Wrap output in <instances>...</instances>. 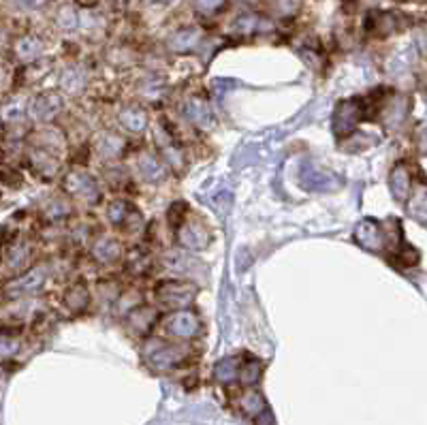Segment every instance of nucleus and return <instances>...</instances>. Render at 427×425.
<instances>
[{
	"label": "nucleus",
	"mask_w": 427,
	"mask_h": 425,
	"mask_svg": "<svg viewBox=\"0 0 427 425\" xmlns=\"http://www.w3.org/2000/svg\"><path fill=\"white\" fill-rule=\"evenodd\" d=\"M186 211H188V205L184 203V201H175L171 207H169V211H167V221H169V225L173 227V229H177L188 216H186Z\"/></svg>",
	"instance_id": "39"
},
{
	"label": "nucleus",
	"mask_w": 427,
	"mask_h": 425,
	"mask_svg": "<svg viewBox=\"0 0 427 425\" xmlns=\"http://www.w3.org/2000/svg\"><path fill=\"white\" fill-rule=\"evenodd\" d=\"M363 120H368L363 96H355V98H344L336 105L332 127L338 139H349L355 135L359 122Z\"/></svg>",
	"instance_id": "2"
},
{
	"label": "nucleus",
	"mask_w": 427,
	"mask_h": 425,
	"mask_svg": "<svg viewBox=\"0 0 427 425\" xmlns=\"http://www.w3.org/2000/svg\"><path fill=\"white\" fill-rule=\"evenodd\" d=\"M139 94L148 100H158L165 94V81L158 77H144L139 81Z\"/></svg>",
	"instance_id": "33"
},
{
	"label": "nucleus",
	"mask_w": 427,
	"mask_h": 425,
	"mask_svg": "<svg viewBox=\"0 0 427 425\" xmlns=\"http://www.w3.org/2000/svg\"><path fill=\"white\" fill-rule=\"evenodd\" d=\"M387 223H378V221H361L355 227V240L361 248L370 250V252H382L385 248L391 246V250H395L399 246L402 238H391L389 231H385Z\"/></svg>",
	"instance_id": "3"
},
{
	"label": "nucleus",
	"mask_w": 427,
	"mask_h": 425,
	"mask_svg": "<svg viewBox=\"0 0 427 425\" xmlns=\"http://www.w3.org/2000/svg\"><path fill=\"white\" fill-rule=\"evenodd\" d=\"M13 54L20 62L24 64H30L35 60L41 58L43 54V41L39 37H33V35H26V37H20L13 45Z\"/></svg>",
	"instance_id": "26"
},
{
	"label": "nucleus",
	"mask_w": 427,
	"mask_h": 425,
	"mask_svg": "<svg viewBox=\"0 0 427 425\" xmlns=\"http://www.w3.org/2000/svg\"><path fill=\"white\" fill-rule=\"evenodd\" d=\"M238 376H240V363H238V359L227 357V359H223L216 366V378L221 383H233V380H238Z\"/></svg>",
	"instance_id": "36"
},
{
	"label": "nucleus",
	"mask_w": 427,
	"mask_h": 425,
	"mask_svg": "<svg viewBox=\"0 0 427 425\" xmlns=\"http://www.w3.org/2000/svg\"><path fill=\"white\" fill-rule=\"evenodd\" d=\"M141 357L146 361V366L152 368L154 372H169L186 359V353L182 347L152 336L144 342Z\"/></svg>",
	"instance_id": "1"
},
{
	"label": "nucleus",
	"mask_w": 427,
	"mask_h": 425,
	"mask_svg": "<svg viewBox=\"0 0 427 425\" xmlns=\"http://www.w3.org/2000/svg\"><path fill=\"white\" fill-rule=\"evenodd\" d=\"M47 276H49V267L47 265H37V267L28 269L26 274L13 278L11 286H7V289H11L13 295H35V293H39L43 289Z\"/></svg>",
	"instance_id": "14"
},
{
	"label": "nucleus",
	"mask_w": 427,
	"mask_h": 425,
	"mask_svg": "<svg viewBox=\"0 0 427 425\" xmlns=\"http://www.w3.org/2000/svg\"><path fill=\"white\" fill-rule=\"evenodd\" d=\"M156 323V310L150 305H137L127 314V327L135 336H148Z\"/></svg>",
	"instance_id": "19"
},
{
	"label": "nucleus",
	"mask_w": 427,
	"mask_h": 425,
	"mask_svg": "<svg viewBox=\"0 0 427 425\" xmlns=\"http://www.w3.org/2000/svg\"><path fill=\"white\" fill-rule=\"evenodd\" d=\"M156 148H158L163 161H165L169 167L180 169V167L184 165V152H182V148L173 141V137L169 135V131H163V129L156 131Z\"/></svg>",
	"instance_id": "22"
},
{
	"label": "nucleus",
	"mask_w": 427,
	"mask_h": 425,
	"mask_svg": "<svg viewBox=\"0 0 427 425\" xmlns=\"http://www.w3.org/2000/svg\"><path fill=\"white\" fill-rule=\"evenodd\" d=\"M389 190L397 203H406L412 192V175L406 163H397L389 173Z\"/></svg>",
	"instance_id": "18"
},
{
	"label": "nucleus",
	"mask_w": 427,
	"mask_h": 425,
	"mask_svg": "<svg viewBox=\"0 0 427 425\" xmlns=\"http://www.w3.org/2000/svg\"><path fill=\"white\" fill-rule=\"evenodd\" d=\"M175 231H177V244L184 250H190V252L205 250L209 240H211L209 229L199 219H186Z\"/></svg>",
	"instance_id": "9"
},
{
	"label": "nucleus",
	"mask_w": 427,
	"mask_h": 425,
	"mask_svg": "<svg viewBox=\"0 0 427 425\" xmlns=\"http://www.w3.org/2000/svg\"><path fill=\"white\" fill-rule=\"evenodd\" d=\"M259 376H261V361H259V359H252V357H250L246 363L240 366V378H242V383L252 385V383L259 380Z\"/></svg>",
	"instance_id": "38"
},
{
	"label": "nucleus",
	"mask_w": 427,
	"mask_h": 425,
	"mask_svg": "<svg viewBox=\"0 0 427 425\" xmlns=\"http://www.w3.org/2000/svg\"><path fill=\"white\" fill-rule=\"evenodd\" d=\"M223 5H225V0H194V9L203 16L216 13Z\"/></svg>",
	"instance_id": "42"
},
{
	"label": "nucleus",
	"mask_w": 427,
	"mask_h": 425,
	"mask_svg": "<svg viewBox=\"0 0 427 425\" xmlns=\"http://www.w3.org/2000/svg\"><path fill=\"white\" fill-rule=\"evenodd\" d=\"M118 124L127 133L141 135L148 129L150 118H148L144 107H139V105H135V103H129V105H124V107H120V112H118Z\"/></svg>",
	"instance_id": "16"
},
{
	"label": "nucleus",
	"mask_w": 427,
	"mask_h": 425,
	"mask_svg": "<svg viewBox=\"0 0 427 425\" xmlns=\"http://www.w3.org/2000/svg\"><path fill=\"white\" fill-rule=\"evenodd\" d=\"M62 188L69 197L83 201V203H96L100 199V184L96 182L94 175H90L88 171L75 167L69 169L62 177Z\"/></svg>",
	"instance_id": "5"
},
{
	"label": "nucleus",
	"mask_w": 427,
	"mask_h": 425,
	"mask_svg": "<svg viewBox=\"0 0 427 425\" xmlns=\"http://www.w3.org/2000/svg\"><path fill=\"white\" fill-rule=\"evenodd\" d=\"M408 107H410V103L404 94H391L380 110V118H382L385 127L389 131H397L408 118Z\"/></svg>",
	"instance_id": "13"
},
{
	"label": "nucleus",
	"mask_w": 427,
	"mask_h": 425,
	"mask_svg": "<svg viewBox=\"0 0 427 425\" xmlns=\"http://www.w3.org/2000/svg\"><path fill=\"white\" fill-rule=\"evenodd\" d=\"M60 86H62V90L69 92V94H79V92L86 88V73H83L81 69H77V66H71V69H66V71L62 73Z\"/></svg>",
	"instance_id": "32"
},
{
	"label": "nucleus",
	"mask_w": 427,
	"mask_h": 425,
	"mask_svg": "<svg viewBox=\"0 0 427 425\" xmlns=\"http://www.w3.org/2000/svg\"><path fill=\"white\" fill-rule=\"evenodd\" d=\"M406 26V18L395 11H376L368 18V30L376 37H389L395 35Z\"/></svg>",
	"instance_id": "15"
},
{
	"label": "nucleus",
	"mask_w": 427,
	"mask_h": 425,
	"mask_svg": "<svg viewBox=\"0 0 427 425\" xmlns=\"http://www.w3.org/2000/svg\"><path fill=\"white\" fill-rule=\"evenodd\" d=\"M154 297L160 305L169 310H186L197 297V286L182 280H165L156 284Z\"/></svg>",
	"instance_id": "6"
},
{
	"label": "nucleus",
	"mask_w": 427,
	"mask_h": 425,
	"mask_svg": "<svg viewBox=\"0 0 427 425\" xmlns=\"http://www.w3.org/2000/svg\"><path fill=\"white\" fill-rule=\"evenodd\" d=\"M165 332L175 340H192L201 332V321L190 310H173L165 318Z\"/></svg>",
	"instance_id": "7"
},
{
	"label": "nucleus",
	"mask_w": 427,
	"mask_h": 425,
	"mask_svg": "<svg viewBox=\"0 0 427 425\" xmlns=\"http://www.w3.org/2000/svg\"><path fill=\"white\" fill-rule=\"evenodd\" d=\"M9 3L16 9H37V7L45 5V0H9Z\"/></svg>",
	"instance_id": "43"
},
{
	"label": "nucleus",
	"mask_w": 427,
	"mask_h": 425,
	"mask_svg": "<svg viewBox=\"0 0 427 425\" xmlns=\"http://www.w3.org/2000/svg\"><path fill=\"white\" fill-rule=\"evenodd\" d=\"M28 163H30V169L39 175V177H54L60 169V161H58V154L54 152H47V150H41V148H30V154H28Z\"/></svg>",
	"instance_id": "20"
},
{
	"label": "nucleus",
	"mask_w": 427,
	"mask_h": 425,
	"mask_svg": "<svg viewBox=\"0 0 427 425\" xmlns=\"http://www.w3.org/2000/svg\"><path fill=\"white\" fill-rule=\"evenodd\" d=\"M301 0H271V7L280 18H291L299 11Z\"/></svg>",
	"instance_id": "40"
},
{
	"label": "nucleus",
	"mask_w": 427,
	"mask_h": 425,
	"mask_svg": "<svg viewBox=\"0 0 427 425\" xmlns=\"http://www.w3.org/2000/svg\"><path fill=\"white\" fill-rule=\"evenodd\" d=\"M201 41H203V33L199 28L190 26V28H182L175 35H171L167 45L175 54H188V52L197 50L201 45Z\"/></svg>",
	"instance_id": "23"
},
{
	"label": "nucleus",
	"mask_w": 427,
	"mask_h": 425,
	"mask_svg": "<svg viewBox=\"0 0 427 425\" xmlns=\"http://www.w3.org/2000/svg\"><path fill=\"white\" fill-rule=\"evenodd\" d=\"M406 211L410 214V219L427 225V184H419L410 192L408 203H406Z\"/></svg>",
	"instance_id": "27"
},
{
	"label": "nucleus",
	"mask_w": 427,
	"mask_h": 425,
	"mask_svg": "<svg viewBox=\"0 0 427 425\" xmlns=\"http://www.w3.org/2000/svg\"><path fill=\"white\" fill-rule=\"evenodd\" d=\"M182 116L188 124H192L197 129H205L211 122V110H209L207 100H203L201 96H190L184 100Z\"/></svg>",
	"instance_id": "17"
},
{
	"label": "nucleus",
	"mask_w": 427,
	"mask_h": 425,
	"mask_svg": "<svg viewBox=\"0 0 427 425\" xmlns=\"http://www.w3.org/2000/svg\"><path fill=\"white\" fill-rule=\"evenodd\" d=\"M416 146L421 152H427V124H423L421 131L416 133Z\"/></svg>",
	"instance_id": "44"
},
{
	"label": "nucleus",
	"mask_w": 427,
	"mask_h": 425,
	"mask_svg": "<svg viewBox=\"0 0 427 425\" xmlns=\"http://www.w3.org/2000/svg\"><path fill=\"white\" fill-rule=\"evenodd\" d=\"M62 96L58 92H41L39 96H35L30 100L28 114L35 122L39 124H49L52 120L58 118V114L62 112Z\"/></svg>",
	"instance_id": "10"
},
{
	"label": "nucleus",
	"mask_w": 427,
	"mask_h": 425,
	"mask_svg": "<svg viewBox=\"0 0 427 425\" xmlns=\"http://www.w3.org/2000/svg\"><path fill=\"white\" fill-rule=\"evenodd\" d=\"M135 171H137V177L148 184H160L169 173L167 163L148 148H141L135 152Z\"/></svg>",
	"instance_id": "8"
},
{
	"label": "nucleus",
	"mask_w": 427,
	"mask_h": 425,
	"mask_svg": "<svg viewBox=\"0 0 427 425\" xmlns=\"http://www.w3.org/2000/svg\"><path fill=\"white\" fill-rule=\"evenodd\" d=\"M391 261L397 265V267H412L419 263V252L414 246H408V244H402L393 250L391 255Z\"/></svg>",
	"instance_id": "34"
},
{
	"label": "nucleus",
	"mask_w": 427,
	"mask_h": 425,
	"mask_svg": "<svg viewBox=\"0 0 427 425\" xmlns=\"http://www.w3.org/2000/svg\"><path fill=\"white\" fill-rule=\"evenodd\" d=\"M416 45L421 47L423 54H427V26H423L416 35Z\"/></svg>",
	"instance_id": "45"
},
{
	"label": "nucleus",
	"mask_w": 427,
	"mask_h": 425,
	"mask_svg": "<svg viewBox=\"0 0 427 425\" xmlns=\"http://www.w3.org/2000/svg\"><path fill=\"white\" fill-rule=\"evenodd\" d=\"M135 211V207L124 201V199H114L110 205H107V219H110V223L118 229H122L129 221V216Z\"/></svg>",
	"instance_id": "29"
},
{
	"label": "nucleus",
	"mask_w": 427,
	"mask_h": 425,
	"mask_svg": "<svg viewBox=\"0 0 427 425\" xmlns=\"http://www.w3.org/2000/svg\"><path fill=\"white\" fill-rule=\"evenodd\" d=\"M30 141H33V148H41V150H47L54 154H60V150L66 146V137L58 129H52V127L35 131Z\"/></svg>",
	"instance_id": "24"
},
{
	"label": "nucleus",
	"mask_w": 427,
	"mask_h": 425,
	"mask_svg": "<svg viewBox=\"0 0 427 425\" xmlns=\"http://www.w3.org/2000/svg\"><path fill=\"white\" fill-rule=\"evenodd\" d=\"M5 276H22L28 272L30 267V244L28 242H13L7 250H5Z\"/></svg>",
	"instance_id": "12"
},
{
	"label": "nucleus",
	"mask_w": 427,
	"mask_h": 425,
	"mask_svg": "<svg viewBox=\"0 0 427 425\" xmlns=\"http://www.w3.org/2000/svg\"><path fill=\"white\" fill-rule=\"evenodd\" d=\"M299 184L310 192H334L342 186V180L332 169L305 161L299 167Z\"/></svg>",
	"instance_id": "4"
},
{
	"label": "nucleus",
	"mask_w": 427,
	"mask_h": 425,
	"mask_svg": "<svg viewBox=\"0 0 427 425\" xmlns=\"http://www.w3.org/2000/svg\"><path fill=\"white\" fill-rule=\"evenodd\" d=\"M124 269H127L129 276H135V278L146 276L152 269V257H150V252H146L144 248H133L127 255V259H124Z\"/></svg>",
	"instance_id": "28"
},
{
	"label": "nucleus",
	"mask_w": 427,
	"mask_h": 425,
	"mask_svg": "<svg viewBox=\"0 0 427 425\" xmlns=\"http://www.w3.org/2000/svg\"><path fill=\"white\" fill-rule=\"evenodd\" d=\"M240 406L248 414H261V412H265V400H263V395L257 393V391H252V389H248V391L242 393Z\"/></svg>",
	"instance_id": "35"
},
{
	"label": "nucleus",
	"mask_w": 427,
	"mask_h": 425,
	"mask_svg": "<svg viewBox=\"0 0 427 425\" xmlns=\"http://www.w3.org/2000/svg\"><path fill=\"white\" fill-rule=\"evenodd\" d=\"M41 214L45 216V221L58 223V221H64V219L71 214V205H69V201L62 199V197H52V199L45 201V205H43V209H41Z\"/></svg>",
	"instance_id": "30"
},
{
	"label": "nucleus",
	"mask_w": 427,
	"mask_h": 425,
	"mask_svg": "<svg viewBox=\"0 0 427 425\" xmlns=\"http://www.w3.org/2000/svg\"><path fill=\"white\" fill-rule=\"evenodd\" d=\"M412 60H414V56H412L410 50L397 52V54L389 60V73H391V75H404V73H408L410 66H412Z\"/></svg>",
	"instance_id": "37"
},
{
	"label": "nucleus",
	"mask_w": 427,
	"mask_h": 425,
	"mask_svg": "<svg viewBox=\"0 0 427 425\" xmlns=\"http://www.w3.org/2000/svg\"><path fill=\"white\" fill-rule=\"evenodd\" d=\"M92 297H90V289L83 282H73L71 286L64 289L62 293V303L71 314H81L88 310Z\"/></svg>",
	"instance_id": "21"
},
{
	"label": "nucleus",
	"mask_w": 427,
	"mask_h": 425,
	"mask_svg": "<svg viewBox=\"0 0 427 425\" xmlns=\"http://www.w3.org/2000/svg\"><path fill=\"white\" fill-rule=\"evenodd\" d=\"M56 24H58V28H62V30H73V28L77 26V16H75V11L69 9V7L60 9V13H58V18H56Z\"/></svg>",
	"instance_id": "41"
},
{
	"label": "nucleus",
	"mask_w": 427,
	"mask_h": 425,
	"mask_svg": "<svg viewBox=\"0 0 427 425\" xmlns=\"http://www.w3.org/2000/svg\"><path fill=\"white\" fill-rule=\"evenodd\" d=\"M124 146L127 144L118 133L105 131V133H100V137L96 141V152L105 161H116V158H120L124 154Z\"/></svg>",
	"instance_id": "25"
},
{
	"label": "nucleus",
	"mask_w": 427,
	"mask_h": 425,
	"mask_svg": "<svg viewBox=\"0 0 427 425\" xmlns=\"http://www.w3.org/2000/svg\"><path fill=\"white\" fill-rule=\"evenodd\" d=\"M263 28H267V24H265L257 13H244V16H240V18L233 22V26H231V30H233L235 35H240V37L255 35V33H259V30H263Z\"/></svg>",
	"instance_id": "31"
},
{
	"label": "nucleus",
	"mask_w": 427,
	"mask_h": 425,
	"mask_svg": "<svg viewBox=\"0 0 427 425\" xmlns=\"http://www.w3.org/2000/svg\"><path fill=\"white\" fill-rule=\"evenodd\" d=\"M90 255L98 265H114L122 257V244L112 233H98L90 244Z\"/></svg>",
	"instance_id": "11"
}]
</instances>
